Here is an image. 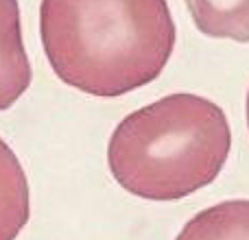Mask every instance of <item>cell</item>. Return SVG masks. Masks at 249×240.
Returning a JSON list of instances; mask_svg holds the SVG:
<instances>
[{"instance_id": "6da1fadb", "label": "cell", "mask_w": 249, "mask_h": 240, "mask_svg": "<svg viewBox=\"0 0 249 240\" xmlns=\"http://www.w3.org/2000/svg\"><path fill=\"white\" fill-rule=\"evenodd\" d=\"M39 35L57 77L101 99L155 81L175 48L166 0H42Z\"/></svg>"}, {"instance_id": "3957f363", "label": "cell", "mask_w": 249, "mask_h": 240, "mask_svg": "<svg viewBox=\"0 0 249 240\" xmlns=\"http://www.w3.org/2000/svg\"><path fill=\"white\" fill-rule=\"evenodd\" d=\"M31 86L18 0H0V109H9Z\"/></svg>"}, {"instance_id": "5b68a950", "label": "cell", "mask_w": 249, "mask_h": 240, "mask_svg": "<svg viewBox=\"0 0 249 240\" xmlns=\"http://www.w3.org/2000/svg\"><path fill=\"white\" fill-rule=\"evenodd\" d=\"M175 240H249V199L223 201L199 212Z\"/></svg>"}, {"instance_id": "277c9868", "label": "cell", "mask_w": 249, "mask_h": 240, "mask_svg": "<svg viewBox=\"0 0 249 240\" xmlns=\"http://www.w3.org/2000/svg\"><path fill=\"white\" fill-rule=\"evenodd\" d=\"M31 216L29 181L20 159L0 137V240H16Z\"/></svg>"}, {"instance_id": "7a4b0ae2", "label": "cell", "mask_w": 249, "mask_h": 240, "mask_svg": "<svg viewBox=\"0 0 249 240\" xmlns=\"http://www.w3.org/2000/svg\"><path fill=\"white\" fill-rule=\"evenodd\" d=\"M232 131L223 109L197 94H168L121 120L109 137L114 179L151 201L206 188L225 166Z\"/></svg>"}, {"instance_id": "8992f818", "label": "cell", "mask_w": 249, "mask_h": 240, "mask_svg": "<svg viewBox=\"0 0 249 240\" xmlns=\"http://www.w3.org/2000/svg\"><path fill=\"white\" fill-rule=\"evenodd\" d=\"M186 7L208 37L249 42V0H186Z\"/></svg>"}, {"instance_id": "52a82bcc", "label": "cell", "mask_w": 249, "mask_h": 240, "mask_svg": "<svg viewBox=\"0 0 249 240\" xmlns=\"http://www.w3.org/2000/svg\"><path fill=\"white\" fill-rule=\"evenodd\" d=\"M247 127H249V92H247Z\"/></svg>"}]
</instances>
